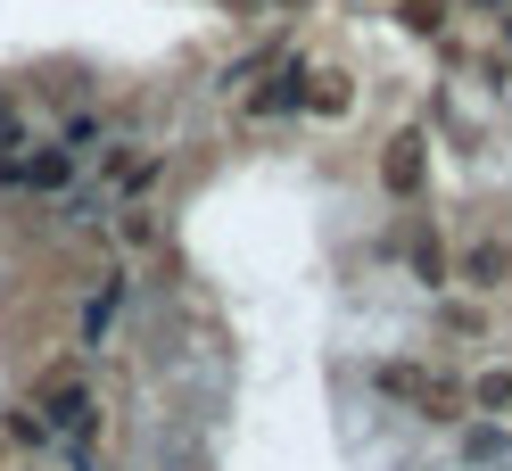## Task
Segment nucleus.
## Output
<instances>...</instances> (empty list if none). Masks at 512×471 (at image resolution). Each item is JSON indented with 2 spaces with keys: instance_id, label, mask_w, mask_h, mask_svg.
I'll return each mask as SVG.
<instances>
[{
  "instance_id": "obj_1",
  "label": "nucleus",
  "mask_w": 512,
  "mask_h": 471,
  "mask_svg": "<svg viewBox=\"0 0 512 471\" xmlns=\"http://www.w3.org/2000/svg\"><path fill=\"white\" fill-rule=\"evenodd\" d=\"M372 389L397 397V405H422L430 422H455V414H463V381H446L438 364H405V356H389V364H372Z\"/></svg>"
},
{
  "instance_id": "obj_2",
  "label": "nucleus",
  "mask_w": 512,
  "mask_h": 471,
  "mask_svg": "<svg viewBox=\"0 0 512 471\" xmlns=\"http://www.w3.org/2000/svg\"><path fill=\"white\" fill-rule=\"evenodd\" d=\"M34 397H42L50 430H67V438H91V422H100V414H91V389H83V372H75V364H58Z\"/></svg>"
},
{
  "instance_id": "obj_3",
  "label": "nucleus",
  "mask_w": 512,
  "mask_h": 471,
  "mask_svg": "<svg viewBox=\"0 0 512 471\" xmlns=\"http://www.w3.org/2000/svg\"><path fill=\"white\" fill-rule=\"evenodd\" d=\"M463 281H471V290H512V240L504 232H471L463 240Z\"/></svg>"
},
{
  "instance_id": "obj_4",
  "label": "nucleus",
  "mask_w": 512,
  "mask_h": 471,
  "mask_svg": "<svg viewBox=\"0 0 512 471\" xmlns=\"http://www.w3.org/2000/svg\"><path fill=\"white\" fill-rule=\"evenodd\" d=\"M422 174H430V141L422 133H389V149H380V182H389L397 199H413Z\"/></svg>"
},
{
  "instance_id": "obj_5",
  "label": "nucleus",
  "mask_w": 512,
  "mask_h": 471,
  "mask_svg": "<svg viewBox=\"0 0 512 471\" xmlns=\"http://www.w3.org/2000/svg\"><path fill=\"white\" fill-rule=\"evenodd\" d=\"M463 405H471V414H512V364H479L471 372V389H463Z\"/></svg>"
},
{
  "instance_id": "obj_6",
  "label": "nucleus",
  "mask_w": 512,
  "mask_h": 471,
  "mask_svg": "<svg viewBox=\"0 0 512 471\" xmlns=\"http://www.w3.org/2000/svg\"><path fill=\"white\" fill-rule=\"evenodd\" d=\"M463 455H471L479 471H512V430H496V422H471V430H463Z\"/></svg>"
},
{
  "instance_id": "obj_7",
  "label": "nucleus",
  "mask_w": 512,
  "mask_h": 471,
  "mask_svg": "<svg viewBox=\"0 0 512 471\" xmlns=\"http://www.w3.org/2000/svg\"><path fill=\"white\" fill-rule=\"evenodd\" d=\"M67 174H75V157H67V149H42V157H25V166H9L17 191H58Z\"/></svg>"
},
{
  "instance_id": "obj_8",
  "label": "nucleus",
  "mask_w": 512,
  "mask_h": 471,
  "mask_svg": "<svg viewBox=\"0 0 512 471\" xmlns=\"http://www.w3.org/2000/svg\"><path fill=\"white\" fill-rule=\"evenodd\" d=\"M405 257H413V273H422L430 290H446V248H438L430 224H413V232H405Z\"/></svg>"
},
{
  "instance_id": "obj_9",
  "label": "nucleus",
  "mask_w": 512,
  "mask_h": 471,
  "mask_svg": "<svg viewBox=\"0 0 512 471\" xmlns=\"http://www.w3.org/2000/svg\"><path fill=\"white\" fill-rule=\"evenodd\" d=\"M306 108L314 116H347V108H356V83H347V75H306Z\"/></svg>"
},
{
  "instance_id": "obj_10",
  "label": "nucleus",
  "mask_w": 512,
  "mask_h": 471,
  "mask_svg": "<svg viewBox=\"0 0 512 471\" xmlns=\"http://www.w3.org/2000/svg\"><path fill=\"white\" fill-rule=\"evenodd\" d=\"M438 331H446V339H479V331H488V314H479V306H463V298H455V306L438 314Z\"/></svg>"
},
{
  "instance_id": "obj_11",
  "label": "nucleus",
  "mask_w": 512,
  "mask_h": 471,
  "mask_svg": "<svg viewBox=\"0 0 512 471\" xmlns=\"http://www.w3.org/2000/svg\"><path fill=\"white\" fill-rule=\"evenodd\" d=\"M397 17L413 25V34H438V25H446V0H397Z\"/></svg>"
},
{
  "instance_id": "obj_12",
  "label": "nucleus",
  "mask_w": 512,
  "mask_h": 471,
  "mask_svg": "<svg viewBox=\"0 0 512 471\" xmlns=\"http://www.w3.org/2000/svg\"><path fill=\"white\" fill-rule=\"evenodd\" d=\"M108 314H116V281H108L100 298H91V314H83V339H108Z\"/></svg>"
}]
</instances>
